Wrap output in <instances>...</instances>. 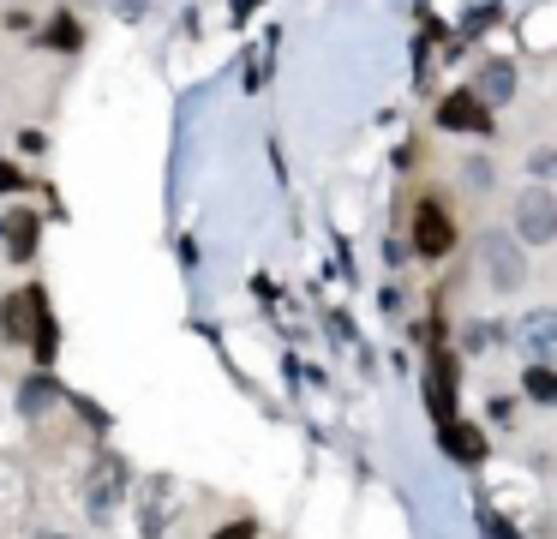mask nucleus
Masks as SVG:
<instances>
[{
  "label": "nucleus",
  "mask_w": 557,
  "mask_h": 539,
  "mask_svg": "<svg viewBox=\"0 0 557 539\" xmlns=\"http://www.w3.org/2000/svg\"><path fill=\"white\" fill-rule=\"evenodd\" d=\"M0 324H6V336H12V342H30V336H36V360H54V324H48V312H42V294H36V288L12 294Z\"/></svg>",
  "instance_id": "nucleus-1"
},
{
  "label": "nucleus",
  "mask_w": 557,
  "mask_h": 539,
  "mask_svg": "<svg viewBox=\"0 0 557 539\" xmlns=\"http://www.w3.org/2000/svg\"><path fill=\"white\" fill-rule=\"evenodd\" d=\"M126 486H132V474H126V462L120 456H96V468H90V480H84V498H90V516H108L120 498H126Z\"/></svg>",
  "instance_id": "nucleus-2"
},
{
  "label": "nucleus",
  "mask_w": 557,
  "mask_h": 539,
  "mask_svg": "<svg viewBox=\"0 0 557 539\" xmlns=\"http://www.w3.org/2000/svg\"><path fill=\"white\" fill-rule=\"evenodd\" d=\"M450 246H456L450 210H444V204H420V210H414V252H420V258H444Z\"/></svg>",
  "instance_id": "nucleus-3"
},
{
  "label": "nucleus",
  "mask_w": 557,
  "mask_h": 539,
  "mask_svg": "<svg viewBox=\"0 0 557 539\" xmlns=\"http://www.w3.org/2000/svg\"><path fill=\"white\" fill-rule=\"evenodd\" d=\"M438 126H450V132H486L492 114H486V102H480L474 90H450V96L438 102Z\"/></svg>",
  "instance_id": "nucleus-4"
},
{
  "label": "nucleus",
  "mask_w": 557,
  "mask_h": 539,
  "mask_svg": "<svg viewBox=\"0 0 557 539\" xmlns=\"http://www.w3.org/2000/svg\"><path fill=\"white\" fill-rule=\"evenodd\" d=\"M426 396H432V414H438V426H450V420H456V360H450V354H432Z\"/></svg>",
  "instance_id": "nucleus-5"
},
{
  "label": "nucleus",
  "mask_w": 557,
  "mask_h": 539,
  "mask_svg": "<svg viewBox=\"0 0 557 539\" xmlns=\"http://www.w3.org/2000/svg\"><path fill=\"white\" fill-rule=\"evenodd\" d=\"M552 210H557V204H552V192H540V186H534V192L522 198V216H516V222H522V234H528L534 246L557 234V216H552Z\"/></svg>",
  "instance_id": "nucleus-6"
},
{
  "label": "nucleus",
  "mask_w": 557,
  "mask_h": 539,
  "mask_svg": "<svg viewBox=\"0 0 557 539\" xmlns=\"http://www.w3.org/2000/svg\"><path fill=\"white\" fill-rule=\"evenodd\" d=\"M486 270H492V282H498V288H516V282L528 276L522 252H516V246L504 240V234H492V240H486Z\"/></svg>",
  "instance_id": "nucleus-7"
},
{
  "label": "nucleus",
  "mask_w": 557,
  "mask_h": 539,
  "mask_svg": "<svg viewBox=\"0 0 557 539\" xmlns=\"http://www.w3.org/2000/svg\"><path fill=\"white\" fill-rule=\"evenodd\" d=\"M444 456H450V462H468V468L486 462V438H480V426H456V420H450V426H444Z\"/></svg>",
  "instance_id": "nucleus-8"
},
{
  "label": "nucleus",
  "mask_w": 557,
  "mask_h": 539,
  "mask_svg": "<svg viewBox=\"0 0 557 539\" xmlns=\"http://www.w3.org/2000/svg\"><path fill=\"white\" fill-rule=\"evenodd\" d=\"M522 336H528V354L546 366V360H552V342H557V318L552 312H534V318L522 324Z\"/></svg>",
  "instance_id": "nucleus-9"
},
{
  "label": "nucleus",
  "mask_w": 557,
  "mask_h": 539,
  "mask_svg": "<svg viewBox=\"0 0 557 539\" xmlns=\"http://www.w3.org/2000/svg\"><path fill=\"white\" fill-rule=\"evenodd\" d=\"M510 90H516V72H510L504 60H492V66L480 72V90H474V96H480V102H504Z\"/></svg>",
  "instance_id": "nucleus-10"
},
{
  "label": "nucleus",
  "mask_w": 557,
  "mask_h": 539,
  "mask_svg": "<svg viewBox=\"0 0 557 539\" xmlns=\"http://www.w3.org/2000/svg\"><path fill=\"white\" fill-rule=\"evenodd\" d=\"M6 246H12V258H18V264L36 252V216H30V210H18V216H12V228H6Z\"/></svg>",
  "instance_id": "nucleus-11"
},
{
  "label": "nucleus",
  "mask_w": 557,
  "mask_h": 539,
  "mask_svg": "<svg viewBox=\"0 0 557 539\" xmlns=\"http://www.w3.org/2000/svg\"><path fill=\"white\" fill-rule=\"evenodd\" d=\"M522 390H528L534 402H557V372L534 360V366H528V378H522Z\"/></svg>",
  "instance_id": "nucleus-12"
},
{
  "label": "nucleus",
  "mask_w": 557,
  "mask_h": 539,
  "mask_svg": "<svg viewBox=\"0 0 557 539\" xmlns=\"http://www.w3.org/2000/svg\"><path fill=\"white\" fill-rule=\"evenodd\" d=\"M48 402H54V390H48V384H24V390H18V408H24V414H42Z\"/></svg>",
  "instance_id": "nucleus-13"
},
{
  "label": "nucleus",
  "mask_w": 557,
  "mask_h": 539,
  "mask_svg": "<svg viewBox=\"0 0 557 539\" xmlns=\"http://www.w3.org/2000/svg\"><path fill=\"white\" fill-rule=\"evenodd\" d=\"M48 42H54V48H78V30H72V18H60V24L48 30Z\"/></svg>",
  "instance_id": "nucleus-14"
},
{
  "label": "nucleus",
  "mask_w": 557,
  "mask_h": 539,
  "mask_svg": "<svg viewBox=\"0 0 557 539\" xmlns=\"http://www.w3.org/2000/svg\"><path fill=\"white\" fill-rule=\"evenodd\" d=\"M492 420H498V426L516 420V402H510V396H492Z\"/></svg>",
  "instance_id": "nucleus-15"
},
{
  "label": "nucleus",
  "mask_w": 557,
  "mask_h": 539,
  "mask_svg": "<svg viewBox=\"0 0 557 539\" xmlns=\"http://www.w3.org/2000/svg\"><path fill=\"white\" fill-rule=\"evenodd\" d=\"M0 186H6V192H18V186H24V174H18L12 162H0Z\"/></svg>",
  "instance_id": "nucleus-16"
},
{
  "label": "nucleus",
  "mask_w": 557,
  "mask_h": 539,
  "mask_svg": "<svg viewBox=\"0 0 557 539\" xmlns=\"http://www.w3.org/2000/svg\"><path fill=\"white\" fill-rule=\"evenodd\" d=\"M216 539H252V528H246V522H234V528H222Z\"/></svg>",
  "instance_id": "nucleus-17"
}]
</instances>
